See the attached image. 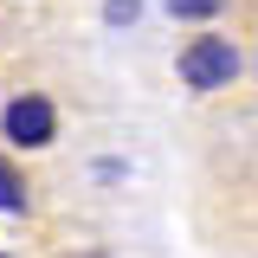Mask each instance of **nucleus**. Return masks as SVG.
<instances>
[{
	"mask_svg": "<svg viewBox=\"0 0 258 258\" xmlns=\"http://www.w3.org/2000/svg\"><path fill=\"white\" fill-rule=\"evenodd\" d=\"M78 258H103V252H78Z\"/></svg>",
	"mask_w": 258,
	"mask_h": 258,
	"instance_id": "nucleus-6",
	"label": "nucleus"
},
{
	"mask_svg": "<svg viewBox=\"0 0 258 258\" xmlns=\"http://www.w3.org/2000/svg\"><path fill=\"white\" fill-rule=\"evenodd\" d=\"M174 71H181L187 91H226L239 78V45L226 32H194L181 45V58H174Z\"/></svg>",
	"mask_w": 258,
	"mask_h": 258,
	"instance_id": "nucleus-1",
	"label": "nucleus"
},
{
	"mask_svg": "<svg viewBox=\"0 0 258 258\" xmlns=\"http://www.w3.org/2000/svg\"><path fill=\"white\" fill-rule=\"evenodd\" d=\"M0 213H26V181L0 161Z\"/></svg>",
	"mask_w": 258,
	"mask_h": 258,
	"instance_id": "nucleus-4",
	"label": "nucleus"
},
{
	"mask_svg": "<svg viewBox=\"0 0 258 258\" xmlns=\"http://www.w3.org/2000/svg\"><path fill=\"white\" fill-rule=\"evenodd\" d=\"M161 7H168V20H187V26H207L226 13V0H161Z\"/></svg>",
	"mask_w": 258,
	"mask_h": 258,
	"instance_id": "nucleus-3",
	"label": "nucleus"
},
{
	"mask_svg": "<svg viewBox=\"0 0 258 258\" xmlns=\"http://www.w3.org/2000/svg\"><path fill=\"white\" fill-rule=\"evenodd\" d=\"M0 129H7L13 149H45V142L58 136V103H52L45 91H20L7 110H0Z\"/></svg>",
	"mask_w": 258,
	"mask_h": 258,
	"instance_id": "nucleus-2",
	"label": "nucleus"
},
{
	"mask_svg": "<svg viewBox=\"0 0 258 258\" xmlns=\"http://www.w3.org/2000/svg\"><path fill=\"white\" fill-rule=\"evenodd\" d=\"M0 258H7V252H0Z\"/></svg>",
	"mask_w": 258,
	"mask_h": 258,
	"instance_id": "nucleus-7",
	"label": "nucleus"
},
{
	"mask_svg": "<svg viewBox=\"0 0 258 258\" xmlns=\"http://www.w3.org/2000/svg\"><path fill=\"white\" fill-rule=\"evenodd\" d=\"M136 13H142V7H136V0H103V20H110V26H129V20H136Z\"/></svg>",
	"mask_w": 258,
	"mask_h": 258,
	"instance_id": "nucleus-5",
	"label": "nucleus"
}]
</instances>
